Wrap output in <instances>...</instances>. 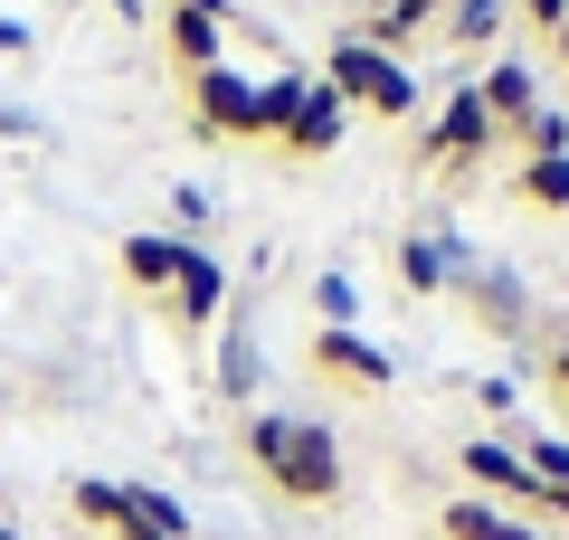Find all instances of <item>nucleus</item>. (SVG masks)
I'll list each match as a JSON object with an SVG mask.
<instances>
[{"mask_svg": "<svg viewBox=\"0 0 569 540\" xmlns=\"http://www.w3.org/2000/svg\"><path fill=\"white\" fill-rule=\"evenodd\" d=\"M399 284H408V294H447V284H456V238L408 228V238H399Z\"/></svg>", "mask_w": 569, "mask_h": 540, "instance_id": "nucleus-12", "label": "nucleus"}, {"mask_svg": "<svg viewBox=\"0 0 569 540\" xmlns=\"http://www.w3.org/2000/svg\"><path fill=\"white\" fill-rule=\"evenodd\" d=\"M456 284H466V303L493 322V332H512V322L531 313V303H522V284H512V276H493V266H456Z\"/></svg>", "mask_w": 569, "mask_h": 540, "instance_id": "nucleus-15", "label": "nucleus"}, {"mask_svg": "<svg viewBox=\"0 0 569 540\" xmlns=\"http://www.w3.org/2000/svg\"><path fill=\"white\" fill-rule=\"evenodd\" d=\"M493 29H503V0H456V10H447V39L456 48H485Z\"/></svg>", "mask_w": 569, "mask_h": 540, "instance_id": "nucleus-19", "label": "nucleus"}, {"mask_svg": "<svg viewBox=\"0 0 569 540\" xmlns=\"http://www.w3.org/2000/svg\"><path fill=\"white\" fill-rule=\"evenodd\" d=\"M20 48H29V29H20V20H0V58H20Z\"/></svg>", "mask_w": 569, "mask_h": 540, "instance_id": "nucleus-23", "label": "nucleus"}, {"mask_svg": "<svg viewBox=\"0 0 569 540\" xmlns=\"http://www.w3.org/2000/svg\"><path fill=\"white\" fill-rule=\"evenodd\" d=\"M342 133H351V104L332 96L323 77H313V86H305V104H295V123L276 133V152H284V161H323V152H332Z\"/></svg>", "mask_w": 569, "mask_h": 540, "instance_id": "nucleus-7", "label": "nucleus"}, {"mask_svg": "<svg viewBox=\"0 0 569 540\" xmlns=\"http://www.w3.org/2000/svg\"><path fill=\"white\" fill-rule=\"evenodd\" d=\"M0 540H20V531H10V521H0Z\"/></svg>", "mask_w": 569, "mask_h": 540, "instance_id": "nucleus-28", "label": "nucleus"}, {"mask_svg": "<svg viewBox=\"0 0 569 540\" xmlns=\"http://www.w3.org/2000/svg\"><path fill=\"white\" fill-rule=\"evenodd\" d=\"M550 389H560V399H569V341H560V351H550Z\"/></svg>", "mask_w": 569, "mask_h": 540, "instance_id": "nucleus-24", "label": "nucleus"}, {"mask_svg": "<svg viewBox=\"0 0 569 540\" xmlns=\"http://www.w3.org/2000/svg\"><path fill=\"white\" fill-rule=\"evenodd\" d=\"M493 540H541V531H531V521H512V512H503V531H493Z\"/></svg>", "mask_w": 569, "mask_h": 540, "instance_id": "nucleus-25", "label": "nucleus"}, {"mask_svg": "<svg viewBox=\"0 0 569 540\" xmlns=\"http://www.w3.org/2000/svg\"><path fill=\"white\" fill-rule=\"evenodd\" d=\"M560 418H569V399H560Z\"/></svg>", "mask_w": 569, "mask_h": 540, "instance_id": "nucleus-30", "label": "nucleus"}, {"mask_svg": "<svg viewBox=\"0 0 569 540\" xmlns=\"http://www.w3.org/2000/svg\"><path fill=\"white\" fill-rule=\"evenodd\" d=\"M171 219H181V228H209V190H200V180H190V190H171Z\"/></svg>", "mask_w": 569, "mask_h": 540, "instance_id": "nucleus-22", "label": "nucleus"}, {"mask_svg": "<svg viewBox=\"0 0 569 540\" xmlns=\"http://www.w3.org/2000/svg\"><path fill=\"white\" fill-rule=\"evenodd\" d=\"M190 123L219 142H266L257 133V86L238 77V67H209V77H190Z\"/></svg>", "mask_w": 569, "mask_h": 540, "instance_id": "nucleus-5", "label": "nucleus"}, {"mask_svg": "<svg viewBox=\"0 0 569 540\" xmlns=\"http://www.w3.org/2000/svg\"><path fill=\"white\" fill-rule=\"evenodd\" d=\"M181 266H190V238H162V228H133V238H123V284H133V294H171Z\"/></svg>", "mask_w": 569, "mask_h": 540, "instance_id": "nucleus-9", "label": "nucleus"}, {"mask_svg": "<svg viewBox=\"0 0 569 540\" xmlns=\"http://www.w3.org/2000/svg\"><path fill=\"white\" fill-rule=\"evenodd\" d=\"M257 380H266V351H257V322L238 313V322H228V351H219V399L247 408V399H257Z\"/></svg>", "mask_w": 569, "mask_h": 540, "instance_id": "nucleus-14", "label": "nucleus"}, {"mask_svg": "<svg viewBox=\"0 0 569 540\" xmlns=\"http://www.w3.org/2000/svg\"><path fill=\"white\" fill-rule=\"evenodd\" d=\"M305 86H313L305 67H276V77H257V133H266V142H276L284 123H295V104H305Z\"/></svg>", "mask_w": 569, "mask_h": 540, "instance_id": "nucleus-16", "label": "nucleus"}, {"mask_svg": "<svg viewBox=\"0 0 569 540\" xmlns=\"http://www.w3.org/2000/svg\"><path fill=\"white\" fill-rule=\"evenodd\" d=\"M162 48H171V67H181V77H209V67H228V39H219V20L181 10V0H171V20H162Z\"/></svg>", "mask_w": 569, "mask_h": 540, "instance_id": "nucleus-11", "label": "nucleus"}, {"mask_svg": "<svg viewBox=\"0 0 569 540\" xmlns=\"http://www.w3.org/2000/svg\"><path fill=\"white\" fill-rule=\"evenodd\" d=\"M67 502H77L96 531H114V540H190V512L171 493H152V483H104V474H86V483H67Z\"/></svg>", "mask_w": 569, "mask_h": 540, "instance_id": "nucleus-3", "label": "nucleus"}, {"mask_svg": "<svg viewBox=\"0 0 569 540\" xmlns=\"http://www.w3.org/2000/svg\"><path fill=\"white\" fill-rule=\"evenodd\" d=\"M466 483H485V493H503V502H531V512H569V502L522 464V446H503V437H475L466 446Z\"/></svg>", "mask_w": 569, "mask_h": 540, "instance_id": "nucleus-6", "label": "nucleus"}, {"mask_svg": "<svg viewBox=\"0 0 569 540\" xmlns=\"http://www.w3.org/2000/svg\"><path fill=\"white\" fill-rule=\"evenodd\" d=\"M181 10H200V20H228V0H181Z\"/></svg>", "mask_w": 569, "mask_h": 540, "instance_id": "nucleus-26", "label": "nucleus"}, {"mask_svg": "<svg viewBox=\"0 0 569 540\" xmlns=\"http://www.w3.org/2000/svg\"><path fill=\"white\" fill-rule=\"evenodd\" d=\"M171 313H181L190 332H209V322L228 313V266L209 257V247H190V266H181V284H171Z\"/></svg>", "mask_w": 569, "mask_h": 540, "instance_id": "nucleus-10", "label": "nucleus"}, {"mask_svg": "<svg viewBox=\"0 0 569 540\" xmlns=\"http://www.w3.org/2000/svg\"><path fill=\"white\" fill-rule=\"evenodd\" d=\"M512 190H522L531 209H569V161H522V171H512Z\"/></svg>", "mask_w": 569, "mask_h": 540, "instance_id": "nucleus-18", "label": "nucleus"}, {"mask_svg": "<svg viewBox=\"0 0 569 540\" xmlns=\"http://www.w3.org/2000/svg\"><path fill=\"white\" fill-rule=\"evenodd\" d=\"M247 456H257V474L276 483L284 502H332L342 493V437H332L323 418H284V408H257L247 418Z\"/></svg>", "mask_w": 569, "mask_h": 540, "instance_id": "nucleus-1", "label": "nucleus"}, {"mask_svg": "<svg viewBox=\"0 0 569 540\" xmlns=\"http://www.w3.org/2000/svg\"><path fill=\"white\" fill-rule=\"evenodd\" d=\"M313 303H323V332H351V322H361V294H351V276H323V284H313Z\"/></svg>", "mask_w": 569, "mask_h": 540, "instance_id": "nucleus-21", "label": "nucleus"}, {"mask_svg": "<svg viewBox=\"0 0 569 540\" xmlns=\"http://www.w3.org/2000/svg\"><path fill=\"white\" fill-rule=\"evenodd\" d=\"M485 152H493V114H485V96H475V86H456V96L427 114L418 161H427V171H475Z\"/></svg>", "mask_w": 569, "mask_h": 540, "instance_id": "nucleus-4", "label": "nucleus"}, {"mask_svg": "<svg viewBox=\"0 0 569 540\" xmlns=\"http://www.w3.org/2000/svg\"><path fill=\"white\" fill-rule=\"evenodd\" d=\"M493 531H503V512H493V502H475V493L447 502V540H493Z\"/></svg>", "mask_w": 569, "mask_h": 540, "instance_id": "nucleus-20", "label": "nucleus"}, {"mask_svg": "<svg viewBox=\"0 0 569 540\" xmlns=\"http://www.w3.org/2000/svg\"><path fill=\"white\" fill-rule=\"evenodd\" d=\"M313 370L323 380H351V389H389L399 380V360L380 341H351V332H313Z\"/></svg>", "mask_w": 569, "mask_h": 540, "instance_id": "nucleus-8", "label": "nucleus"}, {"mask_svg": "<svg viewBox=\"0 0 569 540\" xmlns=\"http://www.w3.org/2000/svg\"><path fill=\"white\" fill-rule=\"evenodd\" d=\"M560 58H569V29H560Z\"/></svg>", "mask_w": 569, "mask_h": 540, "instance_id": "nucleus-29", "label": "nucleus"}, {"mask_svg": "<svg viewBox=\"0 0 569 540\" xmlns=\"http://www.w3.org/2000/svg\"><path fill=\"white\" fill-rule=\"evenodd\" d=\"M512 133H522V161H569V114L560 104H531Z\"/></svg>", "mask_w": 569, "mask_h": 540, "instance_id": "nucleus-17", "label": "nucleus"}, {"mask_svg": "<svg viewBox=\"0 0 569 540\" xmlns=\"http://www.w3.org/2000/svg\"><path fill=\"white\" fill-rule=\"evenodd\" d=\"M475 96H485L493 133H503V123H522L531 104H541V86H531V67H522V58H503V67H485V77H475Z\"/></svg>", "mask_w": 569, "mask_h": 540, "instance_id": "nucleus-13", "label": "nucleus"}, {"mask_svg": "<svg viewBox=\"0 0 569 540\" xmlns=\"http://www.w3.org/2000/svg\"><path fill=\"white\" fill-rule=\"evenodd\" d=\"M114 10H123V20H142V0H114Z\"/></svg>", "mask_w": 569, "mask_h": 540, "instance_id": "nucleus-27", "label": "nucleus"}, {"mask_svg": "<svg viewBox=\"0 0 569 540\" xmlns=\"http://www.w3.org/2000/svg\"><path fill=\"white\" fill-rule=\"evenodd\" d=\"M323 86L351 104V114H380V123H408V114H418V77H408L370 29H342V39L323 48Z\"/></svg>", "mask_w": 569, "mask_h": 540, "instance_id": "nucleus-2", "label": "nucleus"}]
</instances>
